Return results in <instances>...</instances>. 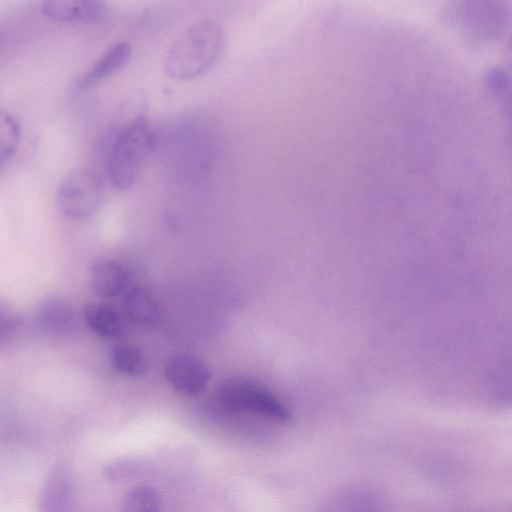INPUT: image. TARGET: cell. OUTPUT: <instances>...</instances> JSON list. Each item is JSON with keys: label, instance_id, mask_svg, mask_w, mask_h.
<instances>
[{"label": "cell", "instance_id": "obj_1", "mask_svg": "<svg viewBox=\"0 0 512 512\" xmlns=\"http://www.w3.org/2000/svg\"><path fill=\"white\" fill-rule=\"evenodd\" d=\"M223 40L217 21L211 18L195 21L168 47L163 60L165 74L177 81L201 76L216 62Z\"/></svg>", "mask_w": 512, "mask_h": 512}, {"label": "cell", "instance_id": "obj_2", "mask_svg": "<svg viewBox=\"0 0 512 512\" xmlns=\"http://www.w3.org/2000/svg\"><path fill=\"white\" fill-rule=\"evenodd\" d=\"M213 405L226 414L256 416L275 423H286L291 418L290 409L273 391L242 376L221 381L214 392Z\"/></svg>", "mask_w": 512, "mask_h": 512}, {"label": "cell", "instance_id": "obj_3", "mask_svg": "<svg viewBox=\"0 0 512 512\" xmlns=\"http://www.w3.org/2000/svg\"><path fill=\"white\" fill-rule=\"evenodd\" d=\"M157 141L155 129L143 118L126 124L117 133L108 156V174L116 189L126 191L134 185Z\"/></svg>", "mask_w": 512, "mask_h": 512}, {"label": "cell", "instance_id": "obj_4", "mask_svg": "<svg viewBox=\"0 0 512 512\" xmlns=\"http://www.w3.org/2000/svg\"><path fill=\"white\" fill-rule=\"evenodd\" d=\"M448 17L456 30L469 39L488 42L506 30L512 8L506 2H460L450 9Z\"/></svg>", "mask_w": 512, "mask_h": 512}, {"label": "cell", "instance_id": "obj_5", "mask_svg": "<svg viewBox=\"0 0 512 512\" xmlns=\"http://www.w3.org/2000/svg\"><path fill=\"white\" fill-rule=\"evenodd\" d=\"M103 193V184L97 174L86 168H77L60 182L56 194L57 207L66 218L84 220L99 209Z\"/></svg>", "mask_w": 512, "mask_h": 512}, {"label": "cell", "instance_id": "obj_6", "mask_svg": "<svg viewBox=\"0 0 512 512\" xmlns=\"http://www.w3.org/2000/svg\"><path fill=\"white\" fill-rule=\"evenodd\" d=\"M164 375L172 389L186 397L203 394L211 380L208 365L201 358L187 354L169 359L164 368Z\"/></svg>", "mask_w": 512, "mask_h": 512}, {"label": "cell", "instance_id": "obj_7", "mask_svg": "<svg viewBox=\"0 0 512 512\" xmlns=\"http://www.w3.org/2000/svg\"><path fill=\"white\" fill-rule=\"evenodd\" d=\"M90 276L93 290L103 298H123L134 287L131 269L114 259L95 262Z\"/></svg>", "mask_w": 512, "mask_h": 512}, {"label": "cell", "instance_id": "obj_8", "mask_svg": "<svg viewBox=\"0 0 512 512\" xmlns=\"http://www.w3.org/2000/svg\"><path fill=\"white\" fill-rule=\"evenodd\" d=\"M42 13L58 22L96 23L107 14V6L98 0H47L42 2Z\"/></svg>", "mask_w": 512, "mask_h": 512}, {"label": "cell", "instance_id": "obj_9", "mask_svg": "<svg viewBox=\"0 0 512 512\" xmlns=\"http://www.w3.org/2000/svg\"><path fill=\"white\" fill-rule=\"evenodd\" d=\"M122 306L126 319L141 329L155 327L163 317L160 301L145 288L133 287L123 297Z\"/></svg>", "mask_w": 512, "mask_h": 512}, {"label": "cell", "instance_id": "obj_10", "mask_svg": "<svg viewBox=\"0 0 512 512\" xmlns=\"http://www.w3.org/2000/svg\"><path fill=\"white\" fill-rule=\"evenodd\" d=\"M132 54L130 43L117 41L111 44L96 60L76 79L75 89H87L127 64Z\"/></svg>", "mask_w": 512, "mask_h": 512}, {"label": "cell", "instance_id": "obj_11", "mask_svg": "<svg viewBox=\"0 0 512 512\" xmlns=\"http://www.w3.org/2000/svg\"><path fill=\"white\" fill-rule=\"evenodd\" d=\"M35 319L40 330L61 337L74 333L78 324L72 307L56 298H48L39 303Z\"/></svg>", "mask_w": 512, "mask_h": 512}, {"label": "cell", "instance_id": "obj_12", "mask_svg": "<svg viewBox=\"0 0 512 512\" xmlns=\"http://www.w3.org/2000/svg\"><path fill=\"white\" fill-rule=\"evenodd\" d=\"M69 470L55 467L48 475L39 499L40 512H68L73 496V485Z\"/></svg>", "mask_w": 512, "mask_h": 512}, {"label": "cell", "instance_id": "obj_13", "mask_svg": "<svg viewBox=\"0 0 512 512\" xmlns=\"http://www.w3.org/2000/svg\"><path fill=\"white\" fill-rule=\"evenodd\" d=\"M83 320L93 334L104 339H119L126 333L124 318L107 303L87 304L83 311Z\"/></svg>", "mask_w": 512, "mask_h": 512}, {"label": "cell", "instance_id": "obj_14", "mask_svg": "<svg viewBox=\"0 0 512 512\" xmlns=\"http://www.w3.org/2000/svg\"><path fill=\"white\" fill-rule=\"evenodd\" d=\"M112 368L119 374L139 377L146 373L148 363L140 348L125 342L114 343L109 351Z\"/></svg>", "mask_w": 512, "mask_h": 512}, {"label": "cell", "instance_id": "obj_15", "mask_svg": "<svg viewBox=\"0 0 512 512\" xmlns=\"http://www.w3.org/2000/svg\"><path fill=\"white\" fill-rule=\"evenodd\" d=\"M122 512H161L159 495L151 486H134L125 494Z\"/></svg>", "mask_w": 512, "mask_h": 512}, {"label": "cell", "instance_id": "obj_16", "mask_svg": "<svg viewBox=\"0 0 512 512\" xmlns=\"http://www.w3.org/2000/svg\"><path fill=\"white\" fill-rule=\"evenodd\" d=\"M21 137V126L17 118L8 111L0 113V164L3 166L17 151Z\"/></svg>", "mask_w": 512, "mask_h": 512}, {"label": "cell", "instance_id": "obj_17", "mask_svg": "<svg viewBox=\"0 0 512 512\" xmlns=\"http://www.w3.org/2000/svg\"><path fill=\"white\" fill-rule=\"evenodd\" d=\"M488 82L495 95L504 104L512 129V81L510 77L502 71L496 70L490 74Z\"/></svg>", "mask_w": 512, "mask_h": 512}, {"label": "cell", "instance_id": "obj_18", "mask_svg": "<svg viewBox=\"0 0 512 512\" xmlns=\"http://www.w3.org/2000/svg\"><path fill=\"white\" fill-rule=\"evenodd\" d=\"M0 343L4 346L16 337L22 325L21 317L8 305H1L0 312Z\"/></svg>", "mask_w": 512, "mask_h": 512}, {"label": "cell", "instance_id": "obj_19", "mask_svg": "<svg viewBox=\"0 0 512 512\" xmlns=\"http://www.w3.org/2000/svg\"><path fill=\"white\" fill-rule=\"evenodd\" d=\"M508 57H509L510 64L512 66V38L510 40V44H509V48H508Z\"/></svg>", "mask_w": 512, "mask_h": 512}]
</instances>
